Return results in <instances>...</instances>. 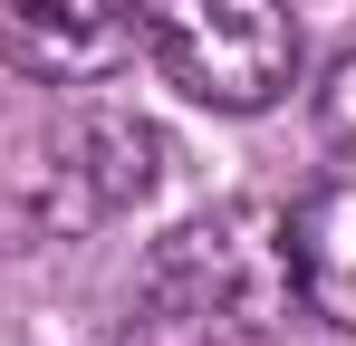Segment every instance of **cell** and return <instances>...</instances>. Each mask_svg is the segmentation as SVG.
Returning <instances> with one entry per match:
<instances>
[{"label": "cell", "instance_id": "obj_1", "mask_svg": "<svg viewBox=\"0 0 356 346\" xmlns=\"http://www.w3.org/2000/svg\"><path fill=\"white\" fill-rule=\"evenodd\" d=\"M154 164H164V135L125 106L29 115L0 145V240L29 250V240H67V231L116 222L154 192Z\"/></svg>", "mask_w": 356, "mask_h": 346}, {"label": "cell", "instance_id": "obj_2", "mask_svg": "<svg viewBox=\"0 0 356 346\" xmlns=\"http://www.w3.org/2000/svg\"><path fill=\"white\" fill-rule=\"evenodd\" d=\"M289 308V231L260 202L202 212L145 260V327H270Z\"/></svg>", "mask_w": 356, "mask_h": 346}, {"label": "cell", "instance_id": "obj_3", "mask_svg": "<svg viewBox=\"0 0 356 346\" xmlns=\"http://www.w3.org/2000/svg\"><path fill=\"white\" fill-rule=\"evenodd\" d=\"M135 29L193 106L260 115L298 87V19L280 0H135Z\"/></svg>", "mask_w": 356, "mask_h": 346}, {"label": "cell", "instance_id": "obj_4", "mask_svg": "<svg viewBox=\"0 0 356 346\" xmlns=\"http://www.w3.org/2000/svg\"><path fill=\"white\" fill-rule=\"evenodd\" d=\"M135 49L125 0H0V58L39 87H97Z\"/></svg>", "mask_w": 356, "mask_h": 346}, {"label": "cell", "instance_id": "obj_5", "mask_svg": "<svg viewBox=\"0 0 356 346\" xmlns=\"http://www.w3.org/2000/svg\"><path fill=\"white\" fill-rule=\"evenodd\" d=\"M280 231H289V288L327 327H356V173L318 183Z\"/></svg>", "mask_w": 356, "mask_h": 346}, {"label": "cell", "instance_id": "obj_6", "mask_svg": "<svg viewBox=\"0 0 356 346\" xmlns=\"http://www.w3.org/2000/svg\"><path fill=\"white\" fill-rule=\"evenodd\" d=\"M318 135L337 145V154H356V49L327 67V87H318Z\"/></svg>", "mask_w": 356, "mask_h": 346}, {"label": "cell", "instance_id": "obj_7", "mask_svg": "<svg viewBox=\"0 0 356 346\" xmlns=\"http://www.w3.org/2000/svg\"><path fill=\"white\" fill-rule=\"evenodd\" d=\"M154 346H280L270 327H154Z\"/></svg>", "mask_w": 356, "mask_h": 346}]
</instances>
